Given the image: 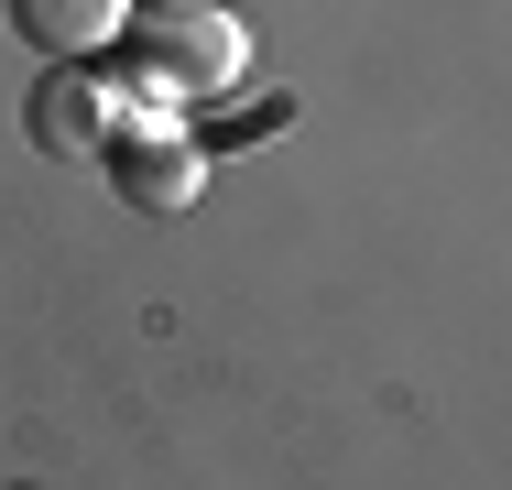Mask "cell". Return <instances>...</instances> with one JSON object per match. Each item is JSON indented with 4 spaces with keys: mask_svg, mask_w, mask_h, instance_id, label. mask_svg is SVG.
Here are the masks:
<instances>
[{
    "mask_svg": "<svg viewBox=\"0 0 512 490\" xmlns=\"http://www.w3.org/2000/svg\"><path fill=\"white\" fill-rule=\"evenodd\" d=\"M109 164H120V196H131L142 218H175V207H197V186H207L197 153H186V142H153V131H142V142L109 131Z\"/></svg>",
    "mask_w": 512,
    "mask_h": 490,
    "instance_id": "obj_4",
    "label": "cell"
},
{
    "mask_svg": "<svg viewBox=\"0 0 512 490\" xmlns=\"http://www.w3.org/2000/svg\"><path fill=\"white\" fill-rule=\"evenodd\" d=\"M240 22L218 11V0H142L131 22H120V88L153 98V109H175V98H229L240 88Z\"/></svg>",
    "mask_w": 512,
    "mask_h": 490,
    "instance_id": "obj_1",
    "label": "cell"
},
{
    "mask_svg": "<svg viewBox=\"0 0 512 490\" xmlns=\"http://www.w3.org/2000/svg\"><path fill=\"white\" fill-rule=\"evenodd\" d=\"M109 88L88 77V66H55L44 88H33V153H55V164H88V153H109Z\"/></svg>",
    "mask_w": 512,
    "mask_h": 490,
    "instance_id": "obj_2",
    "label": "cell"
},
{
    "mask_svg": "<svg viewBox=\"0 0 512 490\" xmlns=\"http://www.w3.org/2000/svg\"><path fill=\"white\" fill-rule=\"evenodd\" d=\"M120 22H131V0H11V33L55 66H88L99 44H120Z\"/></svg>",
    "mask_w": 512,
    "mask_h": 490,
    "instance_id": "obj_3",
    "label": "cell"
}]
</instances>
